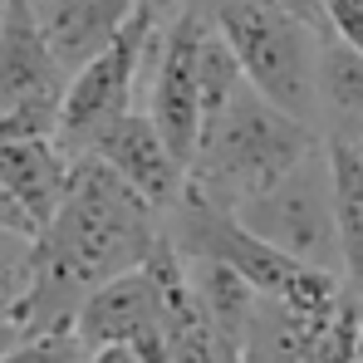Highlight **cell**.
Listing matches in <instances>:
<instances>
[{"label":"cell","instance_id":"cell-8","mask_svg":"<svg viewBox=\"0 0 363 363\" xmlns=\"http://www.w3.org/2000/svg\"><path fill=\"white\" fill-rule=\"evenodd\" d=\"M359 295H344L324 314H304L260 295L245 334V363H363L359 359Z\"/></svg>","mask_w":363,"mask_h":363},{"label":"cell","instance_id":"cell-14","mask_svg":"<svg viewBox=\"0 0 363 363\" xmlns=\"http://www.w3.org/2000/svg\"><path fill=\"white\" fill-rule=\"evenodd\" d=\"M45 40L69 74H79L89 60H99L138 15V0H30Z\"/></svg>","mask_w":363,"mask_h":363},{"label":"cell","instance_id":"cell-9","mask_svg":"<svg viewBox=\"0 0 363 363\" xmlns=\"http://www.w3.org/2000/svg\"><path fill=\"white\" fill-rule=\"evenodd\" d=\"M74 334L84 349L128 344L143 363H162V334H167V300H162V275L157 265H138L118 280L99 285L74 314Z\"/></svg>","mask_w":363,"mask_h":363},{"label":"cell","instance_id":"cell-3","mask_svg":"<svg viewBox=\"0 0 363 363\" xmlns=\"http://www.w3.org/2000/svg\"><path fill=\"white\" fill-rule=\"evenodd\" d=\"M162 231H167V241H172L177 255L226 260L231 270H241L260 295L290 304V309H304V314H324L344 295H354L344 285V275H329V270H314V265L290 260L285 250H275L270 241H260L255 231H245L236 211H226L211 196H201L191 182L172 201V211H162Z\"/></svg>","mask_w":363,"mask_h":363},{"label":"cell","instance_id":"cell-22","mask_svg":"<svg viewBox=\"0 0 363 363\" xmlns=\"http://www.w3.org/2000/svg\"><path fill=\"white\" fill-rule=\"evenodd\" d=\"M89 363H143V359L128 344H104V349H89Z\"/></svg>","mask_w":363,"mask_h":363},{"label":"cell","instance_id":"cell-5","mask_svg":"<svg viewBox=\"0 0 363 363\" xmlns=\"http://www.w3.org/2000/svg\"><path fill=\"white\" fill-rule=\"evenodd\" d=\"M157 35H162V25L138 5V15L128 20V30L118 40L69 79L60 118H55V143L74 162L94 157L104 133L113 123H123L133 108H143V84H147V64H152V50H157Z\"/></svg>","mask_w":363,"mask_h":363},{"label":"cell","instance_id":"cell-11","mask_svg":"<svg viewBox=\"0 0 363 363\" xmlns=\"http://www.w3.org/2000/svg\"><path fill=\"white\" fill-rule=\"evenodd\" d=\"M94 157H104L152 211H172V201L186 191V162L167 147L147 108H133L123 123H113L94 147Z\"/></svg>","mask_w":363,"mask_h":363},{"label":"cell","instance_id":"cell-2","mask_svg":"<svg viewBox=\"0 0 363 363\" xmlns=\"http://www.w3.org/2000/svg\"><path fill=\"white\" fill-rule=\"evenodd\" d=\"M319 147H324L319 128L290 118L285 108L260 99L250 84H241L236 99L201 128V143L186 162V182L216 206L236 211L250 196L285 182Z\"/></svg>","mask_w":363,"mask_h":363},{"label":"cell","instance_id":"cell-17","mask_svg":"<svg viewBox=\"0 0 363 363\" xmlns=\"http://www.w3.org/2000/svg\"><path fill=\"white\" fill-rule=\"evenodd\" d=\"M324 123L329 138L363 143V55L324 40Z\"/></svg>","mask_w":363,"mask_h":363},{"label":"cell","instance_id":"cell-13","mask_svg":"<svg viewBox=\"0 0 363 363\" xmlns=\"http://www.w3.org/2000/svg\"><path fill=\"white\" fill-rule=\"evenodd\" d=\"M157 275H162V300H167V334H162V363H245V354L211 324V314L201 309L191 280H186V260H182L167 231L152 255Z\"/></svg>","mask_w":363,"mask_h":363},{"label":"cell","instance_id":"cell-21","mask_svg":"<svg viewBox=\"0 0 363 363\" xmlns=\"http://www.w3.org/2000/svg\"><path fill=\"white\" fill-rule=\"evenodd\" d=\"M138 5H143V10H147L157 25H172V20H177L182 10L191 5V0H138Z\"/></svg>","mask_w":363,"mask_h":363},{"label":"cell","instance_id":"cell-23","mask_svg":"<svg viewBox=\"0 0 363 363\" xmlns=\"http://www.w3.org/2000/svg\"><path fill=\"white\" fill-rule=\"evenodd\" d=\"M0 231H15V236H30V226L20 221V211H15V206H10L5 196H0ZM30 241H35V236H30Z\"/></svg>","mask_w":363,"mask_h":363},{"label":"cell","instance_id":"cell-19","mask_svg":"<svg viewBox=\"0 0 363 363\" xmlns=\"http://www.w3.org/2000/svg\"><path fill=\"white\" fill-rule=\"evenodd\" d=\"M0 363H89V349L74 329H40L25 334Z\"/></svg>","mask_w":363,"mask_h":363},{"label":"cell","instance_id":"cell-16","mask_svg":"<svg viewBox=\"0 0 363 363\" xmlns=\"http://www.w3.org/2000/svg\"><path fill=\"white\" fill-rule=\"evenodd\" d=\"M182 260H186V280H191L201 309L211 314V324L245 354V334H250V324H255L260 290L245 280L241 270H231L226 260H191V255H182Z\"/></svg>","mask_w":363,"mask_h":363},{"label":"cell","instance_id":"cell-12","mask_svg":"<svg viewBox=\"0 0 363 363\" xmlns=\"http://www.w3.org/2000/svg\"><path fill=\"white\" fill-rule=\"evenodd\" d=\"M69 177H74V157L55 143V133L15 138L0 147V196L20 211L30 236H40L55 221Z\"/></svg>","mask_w":363,"mask_h":363},{"label":"cell","instance_id":"cell-1","mask_svg":"<svg viewBox=\"0 0 363 363\" xmlns=\"http://www.w3.org/2000/svg\"><path fill=\"white\" fill-rule=\"evenodd\" d=\"M162 245V211H152L104 157H79L55 221L35 236V285L25 329H74L79 304L99 285L147 265Z\"/></svg>","mask_w":363,"mask_h":363},{"label":"cell","instance_id":"cell-6","mask_svg":"<svg viewBox=\"0 0 363 363\" xmlns=\"http://www.w3.org/2000/svg\"><path fill=\"white\" fill-rule=\"evenodd\" d=\"M245 231H255L260 241L285 250L290 260L344 275V255H339V221H334V172H329V138L319 152H309L285 182H275L270 191L250 196L236 206Z\"/></svg>","mask_w":363,"mask_h":363},{"label":"cell","instance_id":"cell-15","mask_svg":"<svg viewBox=\"0 0 363 363\" xmlns=\"http://www.w3.org/2000/svg\"><path fill=\"white\" fill-rule=\"evenodd\" d=\"M329 172H334V221H339L344 285L363 304V147L349 138H329Z\"/></svg>","mask_w":363,"mask_h":363},{"label":"cell","instance_id":"cell-18","mask_svg":"<svg viewBox=\"0 0 363 363\" xmlns=\"http://www.w3.org/2000/svg\"><path fill=\"white\" fill-rule=\"evenodd\" d=\"M30 285H35V241L0 231V319H10V324L25 319Z\"/></svg>","mask_w":363,"mask_h":363},{"label":"cell","instance_id":"cell-25","mask_svg":"<svg viewBox=\"0 0 363 363\" xmlns=\"http://www.w3.org/2000/svg\"><path fill=\"white\" fill-rule=\"evenodd\" d=\"M201 10H221V5H236V0H196Z\"/></svg>","mask_w":363,"mask_h":363},{"label":"cell","instance_id":"cell-7","mask_svg":"<svg viewBox=\"0 0 363 363\" xmlns=\"http://www.w3.org/2000/svg\"><path fill=\"white\" fill-rule=\"evenodd\" d=\"M206 35H211V15L191 0L172 25H162L152 64H147V84H143V108L182 162H191V152L201 143V50H206Z\"/></svg>","mask_w":363,"mask_h":363},{"label":"cell","instance_id":"cell-28","mask_svg":"<svg viewBox=\"0 0 363 363\" xmlns=\"http://www.w3.org/2000/svg\"><path fill=\"white\" fill-rule=\"evenodd\" d=\"M359 147H363V143H359Z\"/></svg>","mask_w":363,"mask_h":363},{"label":"cell","instance_id":"cell-24","mask_svg":"<svg viewBox=\"0 0 363 363\" xmlns=\"http://www.w3.org/2000/svg\"><path fill=\"white\" fill-rule=\"evenodd\" d=\"M25 334H30L25 324H10V319H0V359H5V354H10V349H15Z\"/></svg>","mask_w":363,"mask_h":363},{"label":"cell","instance_id":"cell-20","mask_svg":"<svg viewBox=\"0 0 363 363\" xmlns=\"http://www.w3.org/2000/svg\"><path fill=\"white\" fill-rule=\"evenodd\" d=\"M324 25H329V40L363 55V0H324Z\"/></svg>","mask_w":363,"mask_h":363},{"label":"cell","instance_id":"cell-4","mask_svg":"<svg viewBox=\"0 0 363 363\" xmlns=\"http://www.w3.org/2000/svg\"><path fill=\"white\" fill-rule=\"evenodd\" d=\"M241 60L245 84L290 118L324 123V35L280 0H236L206 10Z\"/></svg>","mask_w":363,"mask_h":363},{"label":"cell","instance_id":"cell-26","mask_svg":"<svg viewBox=\"0 0 363 363\" xmlns=\"http://www.w3.org/2000/svg\"><path fill=\"white\" fill-rule=\"evenodd\" d=\"M359 359H363V309H359Z\"/></svg>","mask_w":363,"mask_h":363},{"label":"cell","instance_id":"cell-27","mask_svg":"<svg viewBox=\"0 0 363 363\" xmlns=\"http://www.w3.org/2000/svg\"><path fill=\"white\" fill-rule=\"evenodd\" d=\"M0 15H5V0H0Z\"/></svg>","mask_w":363,"mask_h":363},{"label":"cell","instance_id":"cell-10","mask_svg":"<svg viewBox=\"0 0 363 363\" xmlns=\"http://www.w3.org/2000/svg\"><path fill=\"white\" fill-rule=\"evenodd\" d=\"M69 69L60 64L55 45L45 40L30 0H5L0 15V113L10 108H50L60 113Z\"/></svg>","mask_w":363,"mask_h":363}]
</instances>
